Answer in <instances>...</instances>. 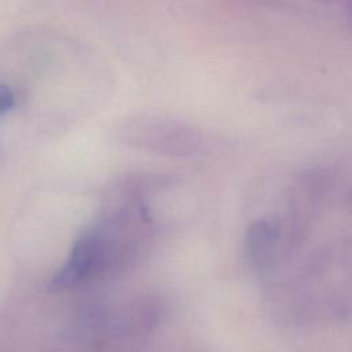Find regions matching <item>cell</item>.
<instances>
[{
    "label": "cell",
    "instance_id": "cell-1",
    "mask_svg": "<svg viewBox=\"0 0 352 352\" xmlns=\"http://www.w3.org/2000/svg\"><path fill=\"white\" fill-rule=\"evenodd\" d=\"M114 135L128 147L169 158H194L208 148V139L199 126L160 113L125 116L117 122Z\"/></svg>",
    "mask_w": 352,
    "mask_h": 352
},
{
    "label": "cell",
    "instance_id": "cell-2",
    "mask_svg": "<svg viewBox=\"0 0 352 352\" xmlns=\"http://www.w3.org/2000/svg\"><path fill=\"white\" fill-rule=\"evenodd\" d=\"M282 227L278 223L260 219L253 221L245 235V256L254 270L272 267L283 249Z\"/></svg>",
    "mask_w": 352,
    "mask_h": 352
},
{
    "label": "cell",
    "instance_id": "cell-3",
    "mask_svg": "<svg viewBox=\"0 0 352 352\" xmlns=\"http://www.w3.org/2000/svg\"><path fill=\"white\" fill-rule=\"evenodd\" d=\"M16 104L15 92L7 85L0 82V116L11 111Z\"/></svg>",
    "mask_w": 352,
    "mask_h": 352
},
{
    "label": "cell",
    "instance_id": "cell-4",
    "mask_svg": "<svg viewBox=\"0 0 352 352\" xmlns=\"http://www.w3.org/2000/svg\"><path fill=\"white\" fill-rule=\"evenodd\" d=\"M346 15H348V18L352 21V0H349V3H348V6H346Z\"/></svg>",
    "mask_w": 352,
    "mask_h": 352
},
{
    "label": "cell",
    "instance_id": "cell-5",
    "mask_svg": "<svg viewBox=\"0 0 352 352\" xmlns=\"http://www.w3.org/2000/svg\"><path fill=\"white\" fill-rule=\"evenodd\" d=\"M315 1H320V3H334V1H340V0H315Z\"/></svg>",
    "mask_w": 352,
    "mask_h": 352
}]
</instances>
